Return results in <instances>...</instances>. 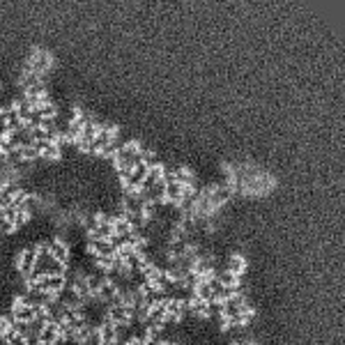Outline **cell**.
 <instances>
[{"label":"cell","mask_w":345,"mask_h":345,"mask_svg":"<svg viewBox=\"0 0 345 345\" xmlns=\"http://www.w3.org/2000/svg\"><path fill=\"white\" fill-rule=\"evenodd\" d=\"M51 53L49 51H44V49H35L32 51V55L28 58V64L26 67L28 69H32V72H37V74H44V72H49L51 69Z\"/></svg>","instance_id":"cell-1"},{"label":"cell","mask_w":345,"mask_h":345,"mask_svg":"<svg viewBox=\"0 0 345 345\" xmlns=\"http://www.w3.org/2000/svg\"><path fill=\"white\" fill-rule=\"evenodd\" d=\"M35 265H37V246L26 248V251H23L21 256L16 258V267H18V271H21V276H23V279L32 274Z\"/></svg>","instance_id":"cell-2"},{"label":"cell","mask_w":345,"mask_h":345,"mask_svg":"<svg viewBox=\"0 0 345 345\" xmlns=\"http://www.w3.org/2000/svg\"><path fill=\"white\" fill-rule=\"evenodd\" d=\"M39 343H44V345L60 343V322H55V320L46 322V327L41 329V334H39Z\"/></svg>","instance_id":"cell-3"},{"label":"cell","mask_w":345,"mask_h":345,"mask_svg":"<svg viewBox=\"0 0 345 345\" xmlns=\"http://www.w3.org/2000/svg\"><path fill=\"white\" fill-rule=\"evenodd\" d=\"M51 253H53L58 260L69 262V246L62 242V239H53V242H51Z\"/></svg>","instance_id":"cell-4"},{"label":"cell","mask_w":345,"mask_h":345,"mask_svg":"<svg viewBox=\"0 0 345 345\" xmlns=\"http://www.w3.org/2000/svg\"><path fill=\"white\" fill-rule=\"evenodd\" d=\"M244 267H246V262H244L242 256H233V258H230V262H228V269L230 271H235V274L242 276L244 274Z\"/></svg>","instance_id":"cell-5"},{"label":"cell","mask_w":345,"mask_h":345,"mask_svg":"<svg viewBox=\"0 0 345 345\" xmlns=\"http://www.w3.org/2000/svg\"><path fill=\"white\" fill-rule=\"evenodd\" d=\"M99 223H101V214H87L85 219H83V225H85L87 233H95V230L99 228Z\"/></svg>","instance_id":"cell-6"},{"label":"cell","mask_w":345,"mask_h":345,"mask_svg":"<svg viewBox=\"0 0 345 345\" xmlns=\"http://www.w3.org/2000/svg\"><path fill=\"white\" fill-rule=\"evenodd\" d=\"M16 230V223L12 219H3V235H12Z\"/></svg>","instance_id":"cell-7"}]
</instances>
